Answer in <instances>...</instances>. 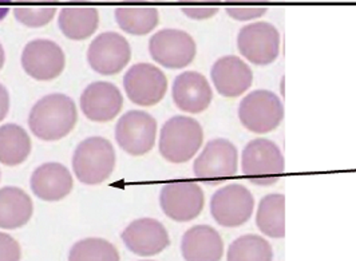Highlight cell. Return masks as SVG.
Masks as SVG:
<instances>
[{"mask_svg":"<svg viewBox=\"0 0 356 261\" xmlns=\"http://www.w3.org/2000/svg\"><path fill=\"white\" fill-rule=\"evenodd\" d=\"M13 0H0V22L7 17Z\"/></svg>","mask_w":356,"mask_h":261,"instance_id":"33","label":"cell"},{"mask_svg":"<svg viewBox=\"0 0 356 261\" xmlns=\"http://www.w3.org/2000/svg\"><path fill=\"white\" fill-rule=\"evenodd\" d=\"M31 189L43 201H60L72 193V173L62 164H43L31 175Z\"/></svg>","mask_w":356,"mask_h":261,"instance_id":"20","label":"cell"},{"mask_svg":"<svg viewBox=\"0 0 356 261\" xmlns=\"http://www.w3.org/2000/svg\"><path fill=\"white\" fill-rule=\"evenodd\" d=\"M115 20L127 34L146 35L159 26L160 14L145 0H125L115 8Z\"/></svg>","mask_w":356,"mask_h":261,"instance_id":"22","label":"cell"},{"mask_svg":"<svg viewBox=\"0 0 356 261\" xmlns=\"http://www.w3.org/2000/svg\"><path fill=\"white\" fill-rule=\"evenodd\" d=\"M211 79L217 93L225 98H237L245 94L253 82L250 65L236 55L218 58L211 69Z\"/></svg>","mask_w":356,"mask_h":261,"instance_id":"15","label":"cell"},{"mask_svg":"<svg viewBox=\"0 0 356 261\" xmlns=\"http://www.w3.org/2000/svg\"><path fill=\"white\" fill-rule=\"evenodd\" d=\"M31 139L27 132L15 123L0 127V162L6 166L23 164L31 153Z\"/></svg>","mask_w":356,"mask_h":261,"instance_id":"25","label":"cell"},{"mask_svg":"<svg viewBox=\"0 0 356 261\" xmlns=\"http://www.w3.org/2000/svg\"><path fill=\"white\" fill-rule=\"evenodd\" d=\"M60 31L72 40H85L94 34L99 26L97 7L82 0L66 4L58 19Z\"/></svg>","mask_w":356,"mask_h":261,"instance_id":"21","label":"cell"},{"mask_svg":"<svg viewBox=\"0 0 356 261\" xmlns=\"http://www.w3.org/2000/svg\"><path fill=\"white\" fill-rule=\"evenodd\" d=\"M238 120L254 134H267L276 130L284 120V104L280 97L269 90H254L238 104Z\"/></svg>","mask_w":356,"mask_h":261,"instance_id":"5","label":"cell"},{"mask_svg":"<svg viewBox=\"0 0 356 261\" xmlns=\"http://www.w3.org/2000/svg\"><path fill=\"white\" fill-rule=\"evenodd\" d=\"M156 1H162V0H156Z\"/></svg>","mask_w":356,"mask_h":261,"instance_id":"35","label":"cell"},{"mask_svg":"<svg viewBox=\"0 0 356 261\" xmlns=\"http://www.w3.org/2000/svg\"><path fill=\"white\" fill-rule=\"evenodd\" d=\"M34 212L30 196L15 187L0 189V228L18 229L26 226Z\"/></svg>","mask_w":356,"mask_h":261,"instance_id":"23","label":"cell"},{"mask_svg":"<svg viewBox=\"0 0 356 261\" xmlns=\"http://www.w3.org/2000/svg\"><path fill=\"white\" fill-rule=\"evenodd\" d=\"M124 87L133 104L149 107L160 104L163 100L168 91V79L157 66L138 63L126 72Z\"/></svg>","mask_w":356,"mask_h":261,"instance_id":"12","label":"cell"},{"mask_svg":"<svg viewBox=\"0 0 356 261\" xmlns=\"http://www.w3.org/2000/svg\"><path fill=\"white\" fill-rule=\"evenodd\" d=\"M162 212L173 221L189 223L197 219L205 207V194L192 181L166 184L160 194Z\"/></svg>","mask_w":356,"mask_h":261,"instance_id":"11","label":"cell"},{"mask_svg":"<svg viewBox=\"0 0 356 261\" xmlns=\"http://www.w3.org/2000/svg\"><path fill=\"white\" fill-rule=\"evenodd\" d=\"M10 110V95L7 88L0 84V122L6 118Z\"/></svg>","mask_w":356,"mask_h":261,"instance_id":"32","label":"cell"},{"mask_svg":"<svg viewBox=\"0 0 356 261\" xmlns=\"http://www.w3.org/2000/svg\"><path fill=\"white\" fill-rule=\"evenodd\" d=\"M4 61H6V54H4L3 46L0 45V70L3 69V66H4Z\"/></svg>","mask_w":356,"mask_h":261,"instance_id":"34","label":"cell"},{"mask_svg":"<svg viewBox=\"0 0 356 261\" xmlns=\"http://www.w3.org/2000/svg\"><path fill=\"white\" fill-rule=\"evenodd\" d=\"M22 66L36 81H53L63 72L66 56L53 40L35 39L24 47Z\"/></svg>","mask_w":356,"mask_h":261,"instance_id":"13","label":"cell"},{"mask_svg":"<svg viewBox=\"0 0 356 261\" xmlns=\"http://www.w3.org/2000/svg\"><path fill=\"white\" fill-rule=\"evenodd\" d=\"M131 59V49L122 35L104 33L90 45V68L101 75H114L125 69Z\"/></svg>","mask_w":356,"mask_h":261,"instance_id":"14","label":"cell"},{"mask_svg":"<svg viewBox=\"0 0 356 261\" xmlns=\"http://www.w3.org/2000/svg\"><path fill=\"white\" fill-rule=\"evenodd\" d=\"M124 106L120 88L110 82H94L81 95V109L92 122L114 120Z\"/></svg>","mask_w":356,"mask_h":261,"instance_id":"18","label":"cell"},{"mask_svg":"<svg viewBox=\"0 0 356 261\" xmlns=\"http://www.w3.org/2000/svg\"><path fill=\"white\" fill-rule=\"evenodd\" d=\"M285 159L277 143L268 139H252L241 153V172L257 187H272L284 174Z\"/></svg>","mask_w":356,"mask_h":261,"instance_id":"2","label":"cell"},{"mask_svg":"<svg viewBox=\"0 0 356 261\" xmlns=\"http://www.w3.org/2000/svg\"><path fill=\"white\" fill-rule=\"evenodd\" d=\"M122 242L134 255L152 258L163 252L169 244V233L160 221L154 219H140L133 221L122 233Z\"/></svg>","mask_w":356,"mask_h":261,"instance_id":"16","label":"cell"},{"mask_svg":"<svg viewBox=\"0 0 356 261\" xmlns=\"http://www.w3.org/2000/svg\"><path fill=\"white\" fill-rule=\"evenodd\" d=\"M225 13L237 22L257 20L267 14L269 0H224Z\"/></svg>","mask_w":356,"mask_h":261,"instance_id":"29","label":"cell"},{"mask_svg":"<svg viewBox=\"0 0 356 261\" xmlns=\"http://www.w3.org/2000/svg\"><path fill=\"white\" fill-rule=\"evenodd\" d=\"M256 226L267 237H285V196L270 193L260 200L256 212Z\"/></svg>","mask_w":356,"mask_h":261,"instance_id":"24","label":"cell"},{"mask_svg":"<svg viewBox=\"0 0 356 261\" xmlns=\"http://www.w3.org/2000/svg\"><path fill=\"white\" fill-rule=\"evenodd\" d=\"M204 142V130L195 118L176 116L165 122L160 133L161 156L172 164H185L196 156Z\"/></svg>","mask_w":356,"mask_h":261,"instance_id":"3","label":"cell"},{"mask_svg":"<svg viewBox=\"0 0 356 261\" xmlns=\"http://www.w3.org/2000/svg\"><path fill=\"white\" fill-rule=\"evenodd\" d=\"M172 97L181 111L200 114L212 104L213 90L202 74L197 71H185L175 79Z\"/></svg>","mask_w":356,"mask_h":261,"instance_id":"17","label":"cell"},{"mask_svg":"<svg viewBox=\"0 0 356 261\" xmlns=\"http://www.w3.org/2000/svg\"><path fill=\"white\" fill-rule=\"evenodd\" d=\"M282 38L269 22H252L237 34L238 52L256 66H269L280 55Z\"/></svg>","mask_w":356,"mask_h":261,"instance_id":"7","label":"cell"},{"mask_svg":"<svg viewBox=\"0 0 356 261\" xmlns=\"http://www.w3.org/2000/svg\"><path fill=\"white\" fill-rule=\"evenodd\" d=\"M58 6L59 0H15L14 15L22 24L39 29L53 20Z\"/></svg>","mask_w":356,"mask_h":261,"instance_id":"26","label":"cell"},{"mask_svg":"<svg viewBox=\"0 0 356 261\" xmlns=\"http://www.w3.org/2000/svg\"><path fill=\"white\" fill-rule=\"evenodd\" d=\"M181 253L186 261H220L224 256V240L213 226H192L182 236Z\"/></svg>","mask_w":356,"mask_h":261,"instance_id":"19","label":"cell"},{"mask_svg":"<svg viewBox=\"0 0 356 261\" xmlns=\"http://www.w3.org/2000/svg\"><path fill=\"white\" fill-rule=\"evenodd\" d=\"M228 261H272L273 249L267 239L259 235H243L229 245Z\"/></svg>","mask_w":356,"mask_h":261,"instance_id":"27","label":"cell"},{"mask_svg":"<svg viewBox=\"0 0 356 261\" xmlns=\"http://www.w3.org/2000/svg\"><path fill=\"white\" fill-rule=\"evenodd\" d=\"M22 259L20 245L15 239L0 233V261H18Z\"/></svg>","mask_w":356,"mask_h":261,"instance_id":"31","label":"cell"},{"mask_svg":"<svg viewBox=\"0 0 356 261\" xmlns=\"http://www.w3.org/2000/svg\"><path fill=\"white\" fill-rule=\"evenodd\" d=\"M149 52L166 69H185L196 58L197 45L192 35L182 30L165 29L150 38Z\"/></svg>","mask_w":356,"mask_h":261,"instance_id":"9","label":"cell"},{"mask_svg":"<svg viewBox=\"0 0 356 261\" xmlns=\"http://www.w3.org/2000/svg\"><path fill=\"white\" fill-rule=\"evenodd\" d=\"M157 137V121L146 111L131 110L120 118L115 126V139L130 156L149 153Z\"/></svg>","mask_w":356,"mask_h":261,"instance_id":"10","label":"cell"},{"mask_svg":"<svg viewBox=\"0 0 356 261\" xmlns=\"http://www.w3.org/2000/svg\"><path fill=\"white\" fill-rule=\"evenodd\" d=\"M238 172V150L227 139H211L193 164L198 180L216 185L234 177Z\"/></svg>","mask_w":356,"mask_h":261,"instance_id":"6","label":"cell"},{"mask_svg":"<svg viewBox=\"0 0 356 261\" xmlns=\"http://www.w3.org/2000/svg\"><path fill=\"white\" fill-rule=\"evenodd\" d=\"M222 0H178L181 11L193 20L211 19L220 11Z\"/></svg>","mask_w":356,"mask_h":261,"instance_id":"30","label":"cell"},{"mask_svg":"<svg viewBox=\"0 0 356 261\" xmlns=\"http://www.w3.org/2000/svg\"><path fill=\"white\" fill-rule=\"evenodd\" d=\"M78 121L76 107L70 97L50 94L39 100L30 111L29 126L36 139L59 141L69 136Z\"/></svg>","mask_w":356,"mask_h":261,"instance_id":"1","label":"cell"},{"mask_svg":"<svg viewBox=\"0 0 356 261\" xmlns=\"http://www.w3.org/2000/svg\"><path fill=\"white\" fill-rule=\"evenodd\" d=\"M70 261H118L115 246L104 239H85L75 244L69 255Z\"/></svg>","mask_w":356,"mask_h":261,"instance_id":"28","label":"cell"},{"mask_svg":"<svg viewBox=\"0 0 356 261\" xmlns=\"http://www.w3.org/2000/svg\"><path fill=\"white\" fill-rule=\"evenodd\" d=\"M254 197L243 184H228L211 198V214L224 228H238L247 224L253 216Z\"/></svg>","mask_w":356,"mask_h":261,"instance_id":"8","label":"cell"},{"mask_svg":"<svg viewBox=\"0 0 356 261\" xmlns=\"http://www.w3.org/2000/svg\"><path fill=\"white\" fill-rule=\"evenodd\" d=\"M114 148L102 137H90L82 141L74 152L72 169L76 178L85 185L105 182L114 172Z\"/></svg>","mask_w":356,"mask_h":261,"instance_id":"4","label":"cell"}]
</instances>
